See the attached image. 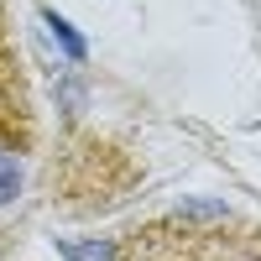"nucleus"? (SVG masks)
Listing matches in <instances>:
<instances>
[{"label":"nucleus","instance_id":"nucleus-1","mask_svg":"<svg viewBox=\"0 0 261 261\" xmlns=\"http://www.w3.org/2000/svg\"><path fill=\"white\" fill-rule=\"evenodd\" d=\"M115 261H261V225L220 209H183L130 230Z\"/></svg>","mask_w":261,"mask_h":261},{"label":"nucleus","instance_id":"nucleus-2","mask_svg":"<svg viewBox=\"0 0 261 261\" xmlns=\"http://www.w3.org/2000/svg\"><path fill=\"white\" fill-rule=\"evenodd\" d=\"M115 251H120V241H94V246H63V256L68 261H115Z\"/></svg>","mask_w":261,"mask_h":261},{"label":"nucleus","instance_id":"nucleus-3","mask_svg":"<svg viewBox=\"0 0 261 261\" xmlns=\"http://www.w3.org/2000/svg\"><path fill=\"white\" fill-rule=\"evenodd\" d=\"M16 193H21V162L0 151V204H6V199H16Z\"/></svg>","mask_w":261,"mask_h":261},{"label":"nucleus","instance_id":"nucleus-4","mask_svg":"<svg viewBox=\"0 0 261 261\" xmlns=\"http://www.w3.org/2000/svg\"><path fill=\"white\" fill-rule=\"evenodd\" d=\"M47 27H53V37L63 42V47H68V58H84V42H79V37L68 32V21H58V16L47 11Z\"/></svg>","mask_w":261,"mask_h":261}]
</instances>
